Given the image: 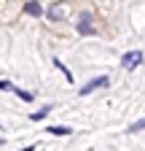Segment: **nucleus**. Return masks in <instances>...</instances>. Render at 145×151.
Listing matches in <instances>:
<instances>
[{
	"label": "nucleus",
	"mask_w": 145,
	"mask_h": 151,
	"mask_svg": "<svg viewBox=\"0 0 145 151\" xmlns=\"http://www.w3.org/2000/svg\"><path fill=\"white\" fill-rule=\"evenodd\" d=\"M24 14H30V16H41V14H43V6L35 3V0H30V3H24Z\"/></svg>",
	"instance_id": "6"
},
{
	"label": "nucleus",
	"mask_w": 145,
	"mask_h": 151,
	"mask_svg": "<svg viewBox=\"0 0 145 151\" xmlns=\"http://www.w3.org/2000/svg\"><path fill=\"white\" fill-rule=\"evenodd\" d=\"M110 84V76H97V78H92V81H86V86H81V92L78 94H92V92H97V89H102V86H107Z\"/></svg>",
	"instance_id": "2"
},
{
	"label": "nucleus",
	"mask_w": 145,
	"mask_h": 151,
	"mask_svg": "<svg viewBox=\"0 0 145 151\" xmlns=\"http://www.w3.org/2000/svg\"><path fill=\"white\" fill-rule=\"evenodd\" d=\"M65 14H67V3H54V6L46 11V16L51 19V22H62Z\"/></svg>",
	"instance_id": "4"
},
{
	"label": "nucleus",
	"mask_w": 145,
	"mask_h": 151,
	"mask_svg": "<svg viewBox=\"0 0 145 151\" xmlns=\"http://www.w3.org/2000/svg\"><path fill=\"white\" fill-rule=\"evenodd\" d=\"M140 129H145V119H140V122H132L126 132H140Z\"/></svg>",
	"instance_id": "10"
},
{
	"label": "nucleus",
	"mask_w": 145,
	"mask_h": 151,
	"mask_svg": "<svg viewBox=\"0 0 145 151\" xmlns=\"http://www.w3.org/2000/svg\"><path fill=\"white\" fill-rule=\"evenodd\" d=\"M11 92H14L19 100H24V103H30V100H32V92H24V89H19V86H14Z\"/></svg>",
	"instance_id": "9"
},
{
	"label": "nucleus",
	"mask_w": 145,
	"mask_h": 151,
	"mask_svg": "<svg viewBox=\"0 0 145 151\" xmlns=\"http://www.w3.org/2000/svg\"><path fill=\"white\" fill-rule=\"evenodd\" d=\"M51 62H54V68H57V70H59V73L65 76V78H67V84H72V73L67 70V65H62V60H57V57H54Z\"/></svg>",
	"instance_id": "7"
},
{
	"label": "nucleus",
	"mask_w": 145,
	"mask_h": 151,
	"mask_svg": "<svg viewBox=\"0 0 145 151\" xmlns=\"http://www.w3.org/2000/svg\"><path fill=\"white\" fill-rule=\"evenodd\" d=\"M46 132H51V135H59V138H65V135H72V127H65V124H54V127H46Z\"/></svg>",
	"instance_id": "5"
},
{
	"label": "nucleus",
	"mask_w": 145,
	"mask_h": 151,
	"mask_svg": "<svg viewBox=\"0 0 145 151\" xmlns=\"http://www.w3.org/2000/svg\"><path fill=\"white\" fill-rule=\"evenodd\" d=\"M140 62H142V51H126V54L121 57V65H124L126 70H134Z\"/></svg>",
	"instance_id": "3"
},
{
	"label": "nucleus",
	"mask_w": 145,
	"mask_h": 151,
	"mask_svg": "<svg viewBox=\"0 0 145 151\" xmlns=\"http://www.w3.org/2000/svg\"><path fill=\"white\" fill-rule=\"evenodd\" d=\"M75 30H78V35H94V16L92 14H81L78 22H75Z\"/></svg>",
	"instance_id": "1"
},
{
	"label": "nucleus",
	"mask_w": 145,
	"mask_h": 151,
	"mask_svg": "<svg viewBox=\"0 0 145 151\" xmlns=\"http://www.w3.org/2000/svg\"><path fill=\"white\" fill-rule=\"evenodd\" d=\"M48 113H51V105H43L41 111H35V113H30V119H32V122H43V119L48 116Z\"/></svg>",
	"instance_id": "8"
},
{
	"label": "nucleus",
	"mask_w": 145,
	"mask_h": 151,
	"mask_svg": "<svg viewBox=\"0 0 145 151\" xmlns=\"http://www.w3.org/2000/svg\"><path fill=\"white\" fill-rule=\"evenodd\" d=\"M22 151H35V146H24V148H22Z\"/></svg>",
	"instance_id": "12"
},
{
	"label": "nucleus",
	"mask_w": 145,
	"mask_h": 151,
	"mask_svg": "<svg viewBox=\"0 0 145 151\" xmlns=\"http://www.w3.org/2000/svg\"><path fill=\"white\" fill-rule=\"evenodd\" d=\"M11 89H14V84H11V81L0 78V92H11Z\"/></svg>",
	"instance_id": "11"
}]
</instances>
